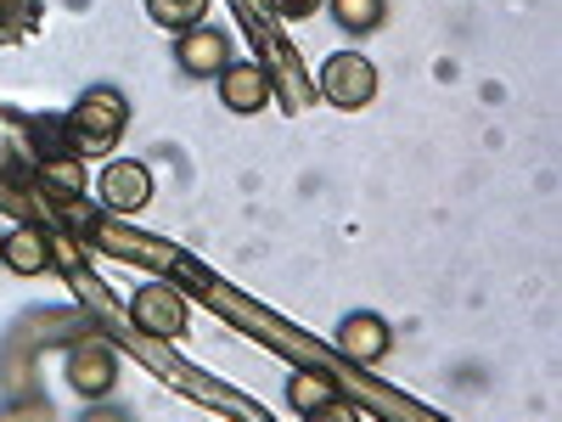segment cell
I'll use <instances>...</instances> for the list:
<instances>
[{
    "mask_svg": "<svg viewBox=\"0 0 562 422\" xmlns=\"http://www.w3.org/2000/svg\"><path fill=\"white\" fill-rule=\"evenodd\" d=\"M0 265L18 270V276H45V270H52V237L34 231V225H18L7 237V259H0Z\"/></svg>",
    "mask_w": 562,
    "mask_h": 422,
    "instance_id": "10",
    "label": "cell"
},
{
    "mask_svg": "<svg viewBox=\"0 0 562 422\" xmlns=\"http://www.w3.org/2000/svg\"><path fill=\"white\" fill-rule=\"evenodd\" d=\"M147 18L169 34H186L209 18V0H147Z\"/></svg>",
    "mask_w": 562,
    "mask_h": 422,
    "instance_id": "11",
    "label": "cell"
},
{
    "mask_svg": "<svg viewBox=\"0 0 562 422\" xmlns=\"http://www.w3.org/2000/svg\"><path fill=\"white\" fill-rule=\"evenodd\" d=\"M338 400H344L338 378H333V371H321V366H304V371H293V378H288V406L299 417H326Z\"/></svg>",
    "mask_w": 562,
    "mask_h": 422,
    "instance_id": "9",
    "label": "cell"
},
{
    "mask_svg": "<svg viewBox=\"0 0 562 422\" xmlns=\"http://www.w3.org/2000/svg\"><path fill=\"white\" fill-rule=\"evenodd\" d=\"M34 29V7L29 0H0V40H18Z\"/></svg>",
    "mask_w": 562,
    "mask_h": 422,
    "instance_id": "13",
    "label": "cell"
},
{
    "mask_svg": "<svg viewBox=\"0 0 562 422\" xmlns=\"http://www.w3.org/2000/svg\"><path fill=\"white\" fill-rule=\"evenodd\" d=\"M113 384H119V355L108 344L90 338L68 355V389L79 400H102V395H113Z\"/></svg>",
    "mask_w": 562,
    "mask_h": 422,
    "instance_id": "5",
    "label": "cell"
},
{
    "mask_svg": "<svg viewBox=\"0 0 562 422\" xmlns=\"http://www.w3.org/2000/svg\"><path fill=\"white\" fill-rule=\"evenodd\" d=\"M383 0H333V18L349 29V34H371V29H378L383 23Z\"/></svg>",
    "mask_w": 562,
    "mask_h": 422,
    "instance_id": "12",
    "label": "cell"
},
{
    "mask_svg": "<svg viewBox=\"0 0 562 422\" xmlns=\"http://www.w3.org/2000/svg\"><path fill=\"white\" fill-rule=\"evenodd\" d=\"M321 97L333 102V108H344V113H355V108H366L371 97H378V68H371L360 52L326 57V68H321Z\"/></svg>",
    "mask_w": 562,
    "mask_h": 422,
    "instance_id": "3",
    "label": "cell"
},
{
    "mask_svg": "<svg viewBox=\"0 0 562 422\" xmlns=\"http://www.w3.org/2000/svg\"><path fill=\"white\" fill-rule=\"evenodd\" d=\"M153 198V169L140 164V158H113L102 169V203L113 214H135V209H147Z\"/></svg>",
    "mask_w": 562,
    "mask_h": 422,
    "instance_id": "6",
    "label": "cell"
},
{
    "mask_svg": "<svg viewBox=\"0 0 562 422\" xmlns=\"http://www.w3.org/2000/svg\"><path fill=\"white\" fill-rule=\"evenodd\" d=\"M186 321H192V304H186L180 288H169V281H147V288H135L130 299V326L147 338H180Z\"/></svg>",
    "mask_w": 562,
    "mask_h": 422,
    "instance_id": "2",
    "label": "cell"
},
{
    "mask_svg": "<svg viewBox=\"0 0 562 422\" xmlns=\"http://www.w3.org/2000/svg\"><path fill=\"white\" fill-rule=\"evenodd\" d=\"M0 259H7V237H0Z\"/></svg>",
    "mask_w": 562,
    "mask_h": 422,
    "instance_id": "15",
    "label": "cell"
},
{
    "mask_svg": "<svg viewBox=\"0 0 562 422\" xmlns=\"http://www.w3.org/2000/svg\"><path fill=\"white\" fill-rule=\"evenodd\" d=\"M270 7H276L281 18H310V12L321 7V0H270Z\"/></svg>",
    "mask_w": 562,
    "mask_h": 422,
    "instance_id": "14",
    "label": "cell"
},
{
    "mask_svg": "<svg viewBox=\"0 0 562 422\" xmlns=\"http://www.w3.org/2000/svg\"><path fill=\"white\" fill-rule=\"evenodd\" d=\"M220 102L231 108V113H259V108H270V74L259 68V63H225L220 74Z\"/></svg>",
    "mask_w": 562,
    "mask_h": 422,
    "instance_id": "8",
    "label": "cell"
},
{
    "mask_svg": "<svg viewBox=\"0 0 562 422\" xmlns=\"http://www.w3.org/2000/svg\"><path fill=\"white\" fill-rule=\"evenodd\" d=\"M124 124H130V102H124V90H113V85H90L85 97L74 102V113H68L74 147H85V153H108L113 141L124 135Z\"/></svg>",
    "mask_w": 562,
    "mask_h": 422,
    "instance_id": "1",
    "label": "cell"
},
{
    "mask_svg": "<svg viewBox=\"0 0 562 422\" xmlns=\"http://www.w3.org/2000/svg\"><path fill=\"white\" fill-rule=\"evenodd\" d=\"M175 63L192 74V79H214V74L231 63V40H225V29H214V23L186 29L180 45H175Z\"/></svg>",
    "mask_w": 562,
    "mask_h": 422,
    "instance_id": "7",
    "label": "cell"
},
{
    "mask_svg": "<svg viewBox=\"0 0 562 422\" xmlns=\"http://www.w3.org/2000/svg\"><path fill=\"white\" fill-rule=\"evenodd\" d=\"M389 349H394V326H389L378 310H349V315L338 321V355H344V360L378 366Z\"/></svg>",
    "mask_w": 562,
    "mask_h": 422,
    "instance_id": "4",
    "label": "cell"
}]
</instances>
